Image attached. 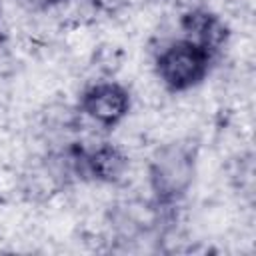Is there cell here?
I'll use <instances>...</instances> for the list:
<instances>
[{"mask_svg":"<svg viewBox=\"0 0 256 256\" xmlns=\"http://www.w3.org/2000/svg\"><path fill=\"white\" fill-rule=\"evenodd\" d=\"M196 176V150L188 142L160 146L148 162V182L156 200L174 204L186 196Z\"/></svg>","mask_w":256,"mask_h":256,"instance_id":"1","label":"cell"},{"mask_svg":"<svg viewBox=\"0 0 256 256\" xmlns=\"http://www.w3.org/2000/svg\"><path fill=\"white\" fill-rule=\"evenodd\" d=\"M212 56V52L188 38L174 40L156 56V76L170 92H186L206 78Z\"/></svg>","mask_w":256,"mask_h":256,"instance_id":"2","label":"cell"},{"mask_svg":"<svg viewBox=\"0 0 256 256\" xmlns=\"http://www.w3.org/2000/svg\"><path fill=\"white\" fill-rule=\"evenodd\" d=\"M130 92L118 82H96L80 98L82 112L102 128H114L130 112Z\"/></svg>","mask_w":256,"mask_h":256,"instance_id":"3","label":"cell"},{"mask_svg":"<svg viewBox=\"0 0 256 256\" xmlns=\"http://www.w3.org/2000/svg\"><path fill=\"white\" fill-rule=\"evenodd\" d=\"M84 170L98 182H118L126 170H128V158L126 154L112 146V144H100L94 150L86 152L82 156Z\"/></svg>","mask_w":256,"mask_h":256,"instance_id":"4","label":"cell"},{"mask_svg":"<svg viewBox=\"0 0 256 256\" xmlns=\"http://www.w3.org/2000/svg\"><path fill=\"white\" fill-rule=\"evenodd\" d=\"M182 28H184V38L204 46L212 54L226 40L224 24L214 14L204 12V10H194V12L186 14L182 20Z\"/></svg>","mask_w":256,"mask_h":256,"instance_id":"5","label":"cell"},{"mask_svg":"<svg viewBox=\"0 0 256 256\" xmlns=\"http://www.w3.org/2000/svg\"><path fill=\"white\" fill-rule=\"evenodd\" d=\"M22 6H26L28 10H48V8H52L54 4H58L60 0H18Z\"/></svg>","mask_w":256,"mask_h":256,"instance_id":"6","label":"cell"},{"mask_svg":"<svg viewBox=\"0 0 256 256\" xmlns=\"http://www.w3.org/2000/svg\"><path fill=\"white\" fill-rule=\"evenodd\" d=\"M94 4L104 12H116L126 4V0H94Z\"/></svg>","mask_w":256,"mask_h":256,"instance_id":"7","label":"cell"},{"mask_svg":"<svg viewBox=\"0 0 256 256\" xmlns=\"http://www.w3.org/2000/svg\"><path fill=\"white\" fill-rule=\"evenodd\" d=\"M0 44H2V30H0Z\"/></svg>","mask_w":256,"mask_h":256,"instance_id":"8","label":"cell"}]
</instances>
